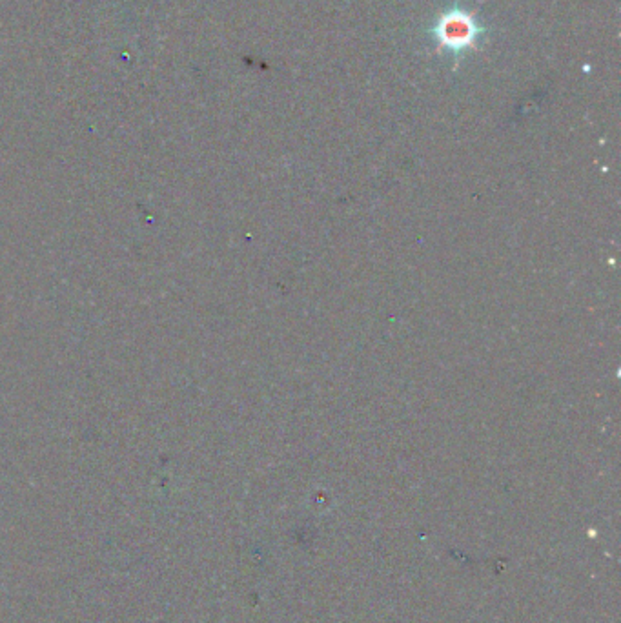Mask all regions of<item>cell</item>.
Instances as JSON below:
<instances>
[{
  "mask_svg": "<svg viewBox=\"0 0 621 623\" xmlns=\"http://www.w3.org/2000/svg\"><path fill=\"white\" fill-rule=\"evenodd\" d=\"M483 33L485 28L479 24L478 19L461 8L445 11L432 28V35L438 41L439 48L456 55L476 48Z\"/></svg>",
  "mask_w": 621,
  "mask_h": 623,
  "instance_id": "cell-1",
  "label": "cell"
}]
</instances>
